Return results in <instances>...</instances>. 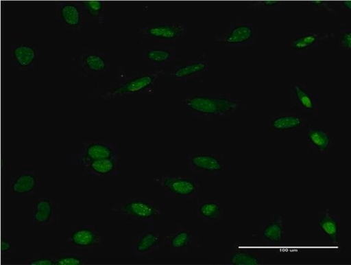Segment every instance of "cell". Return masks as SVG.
I'll list each match as a JSON object with an SVG mask.
<instances>
[{
    "label": "cell",
    "instance_id": "35",
    "mask_svg": "<svg viewBox=\"0 0 351 265\" xmlns=\"http://www.w3.org/2000/svg\"><path fill=\"white\" fill-rule=\"evenodd\" d=\"M350 5L351 2L347 1V2H342L340 3V8L343 10V11L346 12H350Z\"/></svg>",
    "mask_w": 351,
    "mask_h": 265
},
{
    "label": "cell",
    "instance_id": "19",
    "mask_svg": "<svg viewBox=\"0 0 351 265\" xmlns=\"http://www.w3.org/2000/svg\"><path fill=\"white\" fill-rule=\"evenodd\" d=\"M287 220L281 211H278L267 223L262 224L259 231L253 234L258 242L265 246H276L282 243L287 236Z\"/></svg>",
    "mask_w": 351,
    "mask_h": 265
},
{
    "label": "cell",
    "instance_id": "29",
    "mask_svg": "<svg viewBox=\"0 0 351 265\" xmlns=\"http://www.w3.org/2000/svg\"><path fill=\"white\" fill-rule=\"evenodd\" d=\"M86 264L82 253L70 248H60L58 257L56 258V265H84Z\"/></svg>",
    "mask_w": 351,
    "mask_h": 265
},
{
    "label": "cell",
    "instance_id": "21",
    "mask_svg": "<svg viewBox=\"0 0 351 265\" xmlns=\"http://www.w3.org/2000/svg\"><path fill=\"white\" fill-rule=\"evenodd\" d=\"M177 45L157 44L142 46L141 58L154 68L162 69L171 66L176 60Z\"/></svg>",
    "mask_w": 351,
    "mask_h": 265
},
{
    "label": "cell",
    "instance_id": "32",
    "mask_svg": "<svg viewBox=\"0 0 351 265\" xmlns=\"http://www.w3.org/2000/svg\"><path fill=\"white\" fill-rule=\"evenodd\" d=\"M250 6L256 11H265L266 12H282L283 4L281 2L264 1L251 4Z\"/></svg>",
    "mask_w": 351,
    "mask_h": 265
},
{
    "label": "cell",
    "instance_id": "8",
    "mask_svg": "<svg viewBox=\"0 0 351 265\" xmlns=\"http://www.w3.org/2000/svg\"><path fill=\"white\" fill-rule=\"evenodd\" d=\"M66 242L70 249L80 253H91L106 246V238L90 223L71 224Z\"/></svg>",
    "mask_w": 351,
    "mask_h": 265
},
{
    "label": "cell",
    "instance_id": "14",
    "mask_svg": "<svg viewBox=\"0 0 351 265\" xmlns=\"http://www.w3.org/2000/svg\"><path fill=\"white\" fill-rule=\"evenodd\" d=\"M161 246L171 253H187L200 247V237L195 235L184 224H178L177 229L161 239Z\"/></svg>",
    "mask_w": 351,
    "mask_h": 265
},
{
    "label": "cell",
    "instance_id": "9",
    "mask_svg": "<svg viewBox=\"0 0 351 265\" xmlns=\"http://www.w3.org/2000/svg\"><path fill=\"white\" fill-rule=\"evenodd\" d=\"M189 176L195 178H222L224 176L223 154L196 152L188 155Z\"/></svg>",
    "mask_w": 351,
    "mask_h": 265
},
{
    "label": "cell",
    "instance_id": "11",
    "mask_svg": "<svg viewBox=\"0 0 351 265\" xmlns=\"http://www.w3.org/2000/svg\"><path fill=\"white\" fill-rule=\"evenodd\" d=\"M37 176L35 165H25L12 178L8 189L13 200H37Z\"/></svg>",
    "mask_w": 351,
    "mask_h": 265
},
{
    "label": "cell",
    "instance_id": "16",
    "mask_svg": "<svg viewBox=\"0 0 351 265\" xmlns=\"http://www.w3.org/2000/svg\"><path fill=\"white\" fill-rule=\"evenodd\" d=\"M56 16L71 34L82 35V27L87 23L80 2L65 1L57 3Z\"/></svg>",
    "mask_w": 351,
    "mask_h": 265
},
{
    "label": "cell",
    "instance_id": "7",
    "mask_svg": "<svg viewBox=\"0 0 351 265\" xmlns=\"http://www.w3.org/2000/svg\"><path fill=\"white\" fill-rule=\"evenodd\" d=\"M202 56L199 58L176 59L171 65L169 77L176 82L204 83V76L213 68L212 60Z\"/></svg>",
    "mask_w": 351,
    "mask_h": 265
},
{
    "label": "cell",
    "instance_id": "26",
    "mask_svg": "<svg viewBox=\"0 0 351 265\" xmlns=\"http://www.w3.org/2000/svg\"><path fill=\"white\" fill-rule=\"evenodd\" d=\"M196 216L202 223L220 224L224 220L223 201L198 200L196 201Z\"/></svg>",
    "mask_w": 351,
    "mask_h": 265
},
{
    "label": "cell",
    "instance_id": "18",
    "mask_svg": "<svg viewBox=\"0 0 351 265\" xmlns=\"http://www.w3.org/2000/svg\"><path fill=\"white\" fill-rule=\"evenodd\" d=\"M335 38L332 30L317 32L313 30H301L291 37L288 47L293 49V56L296 58H305L309 49L317 47L321 41H329Z\"/></svg>",
    "mask_w": 351,
    "mask_h": 265
},
{
    "label": "cell",
    "instance_id": "3",
    "mask_svg": "<svg viewBox=\"0 0 351 265\" xmlns=\"http://www.w3.org/2000/svg\"><path fill=\"white\" fill-rule=\"evenodd\" d=\"M127 224L153 225L165 218L163 203L158 200L130 199L119 202L111 209Z\"/></svg>",
    "mask_w": 351,
    "mask_h": 265
},
{
    "label": "cell",
    "instance_id": "27",
    "mask_svg": "<svg viewBox=\"0 0 351 265\" xmlns=\"http://www.w3.org/2000/svg\"><path fill=\"white\" fill-rule=\"evenodd\" d=\"M82 176L87 178H109L119 174L118 159L93 161L82 166Z\"/></svg>",
    "mask_w": 351,
    "mask_h": 265
},
{
    "label": "cell",
    "instance_id": "23",
    "mask_svg": "<svg viewBox=\"0 0 351 265\" xmlns=\"http://www.w3.org/2000/svg\"><path fill=\"white\" fill-rule=\"evenodd\" d=\"M38 52L37 47L19 43L10 49L8 58L15 70L34 71Z\"/></svg>",
    "mask_w": 351,
    "mask_h": 265
},
{
    "label": "cell",
    "instance_id": "10",
    "mask_svg": "<svg viewBox=\"0 0 351 265\" xmlns=\"http://www.w3.org/2000/svg\"><path fill=\"white\" fill-rule=\"evenodd\" d=\"M160 246L161 238L159 233L149 226L143 229L138 235L130 237V259L138 261L152 260L154 253Z\"/></svg>",
    "mask_w": 351,
    "mask_h": 265
},
{
    "label": "cell",
    "instance_id": "28",
    "mask_svg": "<svg viewBox=\"0 0 351 265\" xmlns=\"http://www.w3.org/2000/svg\"><path fill=\"white\" fill-rule=\"evenodd\" d=\"M86 23L106 24V6L101 1L80 2Z\"/></svg>",
    "mask_w": 351,
    "mask_h": 265
},
{
    "label": "cell",
    "instance_id": "30",
    "mask_svg": "<svg viewBox=\"0 0 351 265\" xmlns=\"http://www.w3.org/2000/svg\"><path fill=\"white\" fill-rule=\"evenodd\" d=\"M26 264L33 265H55L56 257L51 254L34 253L24 261Z\"/></svg>",
    "mask_w": 351,
    "mask_h": 265
},
{
    "label": "cell",
    "instance_id": "4",
    "mask_svg": "<svg viewBox=\"0 0 351 265\" xmlns=\"http://www.w3.org/2000/svg\"><path fill=\"white\" fill-rule=\"evenodd\" d=\"M110 69L106 47H82L80 52L71 57L70 71L75 77L84 79L97 77Z\"/></svg>",
    "mask_w": 351,
    "mask_h": 265
},
{
    "label": "cell",
    "instance_id": "25",
    "mask_svg": "<svg viewBox=\"0 0 351 265\" xmlns=\"http://www.w3.org/2000/svg\"><path fill=\"white\" fill-rule=\"evenodd\" d=\"M224 264L258 265L261 264L260 253L255 249L240 246L235 242L223 253Z\"/></svg>",
    "mask_w": 351,
    "mask_h": 265
},
{
    "label": "cell",
    "instance_id": "12",
    "mask_svg": "<svg viewBox=\"0 0 351 265\" xmlns=\"http://www.w3.org/2000/svg\"><path fill=\"white\" fill-rule=\"evenodd\" d=\"M143 36L162 45H176L189 33L186 24H146L138 27Z\"/></svg>",
    "mask_w": 351,
    "mask_h": 265
},
{
    "label": "cell",
    "instance_id": "20",
    "mask_svg": "<svg viewBox=\"0 0 351 265\" xmlns=\"http://www.w3.org/2000/svg\"><path fill=\"white\" fill-rule=\"evenodd\" d=\"M311 126L308 119L298 113L291 106L283 107L280 115L274 113L271 116V129L282 134L295 130H306Z\"/></svg>",
    "mask_w": 351,
    "mask_h": 265
},
{
    "label": "cell",
    "instance_id": "2",
    "mask_svg": "<svg viewBox=\"0 0 351 265\" xmlns=\"http://www.w3.org/2000/svg\"><path fill=\"white\" fill-rule=\"evenodd\" d=\"M164 76L163 69L154 71H131L123 73L117 82L104 88L97 87L94 97L101 100H119L125 95H153L158 84V78Z\"/></svg>",
    "mask_w": 351,
    "mask_h": 265
},
{
    "label": "cell",
    "instance_id": "33",
    "mask_svg": "<svg viewBox=\"0 0 351 265\" xmlns=\"http://www.w3.org/2000/svg\"><path fill=\"white\" fill-rule=\"evenodd\" d=\"M2 253L5 261L12 260V255L13 251V240L12 237L5 236L2 240Z\"/></svg>",
    "mask_w": 351,
    "mask_h": 265
},
{
    "label": "cell",
    "instance_id": "17",
    "mask_svg": "<svg viewBox=\"0 0 351 265\" xmlns=\"http://www.w3.org/2000/svg\"><path fill=\"white\" fill-rule=\"evenodd\" d=\"M290 97L293 104L291 107L298 113L308 119L317 117L318 96L305 84L295 83L291 89Z\"/></svg>",
    "mask_w": 351,
    "mask_h": 265
},
{
    "label": "cell",
    "instance_id": "24",
    "mask_svg": "<svg viewBox=\"0 0 351 265\" xmlns=\"http://www.w3.org/2000/svg\"><path fill=\"white\" fill-rule=\"evenodd\" d=\"M334 144V137L328 130L321 128L306 129L305 150L307 154H328Z\"/></svg>",
    "mask_w": 351,
    "mask_h": 265
},
{
    "label": "cell",
    "instance_id": "1",
    "mask_svg": "<svg viewBox=\"0 0 351 265\" xmlns=\"http://www.w3.org/2000/svg\"><path fill=\"white\" fill-rule=\"evenodd\" d=\"M183 104L191 118L241 117L243 107L233 95L194 94L186 96Z\"/></svg>",
    "mask_w": 351,
    "mask_h": 265
},
{
    "label": "cell",
    "instance_id": "6",
    "mask_svg": "<svg viewBox=\"0 0 351 265\" xmlns=\"http://www.w3.org/2000/svg\"><path fill=\"white\" fill-rule=\"evenodd\" d=\"M154 183L165 192V200H195L200 195L198 178L180 176H163L154 178Z\"/></svg>",
    "mask_w": 351,
    "mask_h": 265
},
{
    "label": "cell",
    "instance_id": "22",
    "mask_svg": "<svg viewBox=\"0 0 351 265\" xmlns=\"http://www.w3.org/2000/svg\"><path fill=\"white\" fill-rule=\"evenodd\" d=\"M59 203L58 200L38 198L35 207L30 211L31 222L40 226L59 223Z\"/></svg>",
    "mask_w": 351,
    "mask_h": 265
},
{
    "label": "cell",
    "instance_id": "15",
    "mask_svg": "<svg viewBox=\"0 0 351 265\" xmlns=\"http://www.w3.org/2000/svg\"><path fill=\"white\" fill-rule=\"evenodd\" d=\"M341 213L332 211L328 207L319 211L317 216V235L339 248L342 239Z\"/></svg>",
    "mask_w": 351,
    "mask_h": 265
},
{
    "label": "cell",
    "instance_id": "13",
    "mask_svg": "<svg viewBox=\"0 0 351 265\" xmlns=\"http://www.w3.org/2000/svg\"><path fill=\"white\" fill-rule=\"evenodd\" d=\"M71 155V164L84 166L93 161L116 159H119L118 142L117 141H86L80 154Z\"/></svg>",
    "mask_w": 351,
    "mask_h": 265
},
{
    "label": "cell",
    "instance_id": "31",
    "mask_svg": "<svg viewBox=\"0 0 351 265\" xmlns=\"http://www.w3.org/2000/svg\"><path fill=\"white\" fill-rule=\"evenodd\" d=\"M344 25V24H343ZM339 35L337 38L339 47L343 48L346 52L350 53L351 49V27L350 25H341Z\"/></svg>",
    "mask_w": 351,
    "mask_h": 265
},
{
    "label": "cell",
    "instance_id": "5",
    "mask_svg": "<svg viewBox=\"0 0 351 265\" xmlns=\"http://www.w3.org/2000/svg\"><path fill=\"white\" fill-rule=\"evenodd\" d=\"M260 32L259 24L236 19L234 23H224L222 34L215 35L214 41L224 47H258Z\"/></svg>",
    "mask_w": 351,
    "mask_h": 265
},
{
    "label": "cell",
    "instance_id": "34",
    "mask_svg": "<svg viewBox=\"0 0 351 265\" xmlns=\"http://www.w3.org/2000/svg\"><path fill=\"white\" fill-rule=\"evenodd\" d=\"M307 6L311 7L313 11H323V10H326L327 12H333L332 8L329 7V5L324 2H311Z\"/></svg>",
    "mask_w": 351,
    "mask_h": 265
}]
</instances>
